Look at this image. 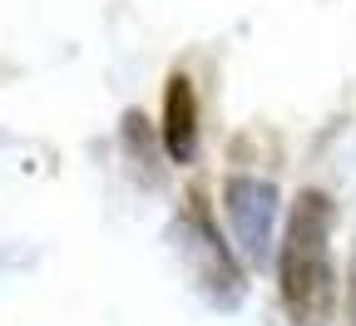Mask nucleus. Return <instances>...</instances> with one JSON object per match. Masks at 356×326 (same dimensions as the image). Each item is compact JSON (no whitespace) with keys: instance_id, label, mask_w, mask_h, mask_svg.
Returning <instances> with one entry per match:
<instances>
[{"instance_id":"7ed1b4c3","label":"nucleus","mask_w":356,"mask_h":326,"mask_svg":"<svg viewBox=\"0 0 356 326\" xmlns=\"http://www.w3.org/2000/svg\"><path fill=\"white\" fill-rule=\"evenodd\" d=\"M222 208H228V227L238 247L248 252V262H262L273 247V222H277V188L267 178L252 173H233L222 183Z\"/></svg>"},{"instance_id":"f257e3e1","label":"nucleus","mask_w":356,"mask_h":326,"mask_svg":"<svg viewBox=\"0 0 356 326\" xmlns=\"http://www.w3.org/2000/svg\"><path fill=\"white\" fill-rule=\"evenodd\" d=\"M277 287L287 316L297 326H327L337 302V272H332V198L317 188H302L287 208L282 252H277Z\"/></svg>"},{"instance_id":"f03ea898","label":"nucleus","mask_w":356,"mask_h":326,"mask_svg":"<svg viewBox=\"0 0 356 326\" xmlns=\"http://www.w3.org/2000/svg\"><path fill=\"white\" fill-rule=\"evenodd\" d=\"M173 238H178V252H184V267L193 277V287L213 307L228 311V307L243 302V267H238L233 247L218 238V222L208 218L198 193H188V208L178 213V222H173Z\"/></svg>"},{"instance_id":"20e7f679","label":"nucleus","mask_w":356,"mask_h":326,"mask_svg":"<svg viewBox=\"0 0 356 326\" xmlns=\"http://www.w3.org/2000/svg\"><path fill=\"white\" fill-rule=\"evenodd\" d=\"M163 149L173 163H193L198 154V95L188 74H168L163 89Z\"/></svg>"},{"instance_id":"39448f33","label":"nucleus","mask_w":356,"mask_h":326,"mask_svg":"<svg viewBox=\"0 0 356 326\" xmlns=\"http://www.w3.org/2000/svg\"><path fill=\"white\" fill-rule=\"evenodd\" d=\"M351 321H356V267H351Z\"/></svg>"}]
</instances>
